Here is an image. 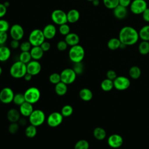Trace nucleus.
Masks as SVG:
<instances>
[{
	"instance_id": "6e6d98bb",
	"label": "nucleus",
	"mask_w": 149,
	"mask_h": 149,
	"mask_svg": "<svg viewBox=\"0 0 149 149\" xmlns=\"http://www.w3.org/2000/svg\"><path fill=\"white\" fill-rule=\"evenodd\" d=\"M91 2L93 5L95 6H97L100 5V0H93Z\"/></svg>"
},
{
	"instance_id": "4be33fe9",
	"label": "nucleus",
	"mask_w": 149,
	"mask_h": 149,
	"mask_svg": "<svg viewBox=\"0 0 149 149\" xmlns=\"http://www.w3.org/2000/svg\"><path fill=\"white\" fill-rule=\"evenodd\" d=\"M20 118V111L16 108H11L7 112V119L8 120L12 122H17Z\"/></svg>"
},
{
	"instance_id": "603ef678",
	"label": "nucleus",
	"mask_w": 149,
	"mask_h": 149,
	"mask_svg": "<svg viewBox=\"0 0 149 149\" xmlns=\"http://www.w3.org/2000/svg\"><path fill=\"white\" fill-rule=\"evenodd\" d=\"M132 0H119V5L124 7H128L130 6Z\"/></svg>"
},
{
	"instance_id": "9b49d317",
	"label": "nucleus",
	"mask_w": 149,
	"mask_h": 149,
	"mask_svg": "<svg viewBox=\"0 0 149 149\" xmlns=\"http://www.w3.org/2000/svg\"><path fill=\"white\" fill-rule=\"evenodd\" d=\"M9 35L12 39L18 41L21 40L24 34V31L23 27L19 24H14L10 26L9 29Z\"/></svg>"
},
{
	"instance_id": "a18cd8bd",
	"label": "nucleus",
	"mask_w": 149,
	"mask_h": 149,
	"mask_svg": "<svg viewBox=\"0 0 149 149\" xmlns=\"http://www.w3.org/2000/svg\"><path fill=\"white\" fill-rule=\"evenodd\" d=\"M8 38L7 32H0V46L4 45Z\"/></svg>"
},
{
	"instance_id": "a878e982",
	"label": "nucleus",
	"mask_w": 149,
	"mask_h": 149,
	"mask_svg": "<svg viewBox=\"0 0 149 149\" xmlns=\"http://www.w3.org/2000/svg\"><path fill=\"white\" fill-rule=\"evenodd\" d=\"M138 32L139 38L142 41H149V24L143 26Z\"/></svg>"
},
{
	"instance_id": "c9c22d12",
	"label": "nucleus",
	"mask_w": 149,
	"mask_h": 149,
	"mask_svg": "<svg viewBox=\"0 0 149 149\" xmlns=\"http://www.w3.org/2000/svg\"><path fill=\"white\" fill-rule=\"evenodd\" d=\"M104 5L109 9H113L119 5V0H102Z\"/></svg>"
},
{
	"instance_id": "cd10ccee",
	"label": "nucleus",
	"mask_w": 149,
	"mask_h": 149,
	"mask_svg": "<svg viewBox=\"0 0 149 149\" xmlns=\"http://www.w3.org/2000/svg\"><path fill=\"white\" fill-rule=\"evenodd\" d=\"M121 42L118 38L113 37L110 38L107 42V47L111 50H116L120 48Z\"/></svg>"
},
{
	"instance_id": "39448f33",
	"label": "nucleus",
	"mask_w": 149,
	"mask_h": 149,
	"mask_svg": "<svg viewBox=\"0 0 149 149\" xmlns=\"http://www.w3.org/2000/svg\"><path fill=\"white\" fill-rule=\"evenodd\" d=\"M29 120L32 125L36 127L41 126L45 120V113L41 109H34L31 114L29 116Z\"/></svg>"
},
{
	"instance_id": "864d4df0",
	"label": "nucleus",
	"mask_w": 149,
	"mask_h": 149,
	"mask_svg": "<svg viewBox=\"0 0 149 149\" xmlns=\"http://www.w3.org/2000/svg\"><path fill=\"white\" fill-rule=\"evenodd\" d=\"M32 77H33V76H32L31 74H30L27 73L24 75V76L23 77V78H24V79L26 81H30V80H31Z\"/></svg>"
},
{
	"instance_id": "5701e85b",
	"label": "nucleus",
	"mask_w": 149,
	"mask_h": 149,
	"mask_svg": "<svg viewBox=\"0 0 149 149\" xmlns=\"http://www.w3.org/2000/svg\"><path fill=\"white\" fill-rule=\"evenodd\" d=\"M11 55L10 48L5 45L0 46V62H6Z\"/></svg>"
},
{
	"instance_id": "7ed1b4c3",
	"label": "nucleus",
	"mask_w": 149,
	"mask_h": 149,
	"mask_svg": "<svg viewBox=\"0 0 149 149\" xmlns=\"http://www.w3.org/2000/svg\"><path fill=\"white\" fill-rule=\"evenodd\" d=\"M10 76L15 79H20L24 76L27 73L26 64L17 61L14 62L9 69Z\"/></svg>"
},
{
	"instance_id": "ea45409f",
	"label": "nucleus",
	"mask_w": 149,
	"mask_h": 149,
	"mask_svg": "<svg viewBox=\"0 0 149 149\" xmlns=\"http://www.w3.org/2000/svg\"><path fill=\"white\" fill-rule=\"evenodd\" d=\"M49 80L52 84H56L57 83L61 81L60 74L58 73H53L51 74L49 76Z\"/></svg>"
},
{
	"instance_id": "4c0bfd02",
	"label": "nucleus",
	"mask_w": 149,
	"mask_h": 149,
	"mask_svg": "<svg viewBox=\"0 0 149 149\" xmlns=\"http://www.w3.org/2000/svg\"><path fill=\"white\" fill-rule=\"evenodd\" d=\"M59 32L62 36H66L69 33H70V28L69 25L67 23L61 24L59 26Z\"/></svg>"
},
{
	"instance_id": "a211bd4d",
	"label": "nucleus",
	"mask_w": 149,
	"mask_h": 149,
	"mask_svg": "<svg viewBox=\"0 0 149 149\" xmlns=\"http://www.w3.org/2000/svg\"><path fill=\"white\" fill-rule=\"evenodd\" d=\"M34 111L33 104L25 101L19 106V111L20 114L24 117H29Z\"/></svg>"
},
{
	"instance_id": "2f4dec72",
	"label": "nucleus",
	"mask_w": 149,
	"mask_h": 149,
	"mask_svg": "<svg viewBox=\"0 0 149 149\" xmlns=\"http://www.w3.org/2000/svg\"><path fill=\"white\" fill-rule=\"evenodd\" d=\"M36 127V126L30 124V125L28 126L25 129V135L28 138L34 137L37 133V130Z\"/></svg>"
},
{
	"instance_id": "f257e3e1",
	"label": "nucleus",
	"mask_w": 149,
	"mask_h": 149,
	"mask_svg": "<svg viewBox=\"0 0 149 149\" xmlns=\"http://www.w3.org/2000/svg\"><path fill=\"white\" fill-rule=\"evenodd\" d=\"M118 38L121 43L126 46L133 45L137 42L139 39V32L135 28L126 26L121 28L119 32Z\"/></svg>"
},
{
	"instance_id": "09e8293b",
	"label": "nucleus",
	"mask_w": 149,
	"mask_h": 149,
	"mask_svg": "<svg viewBox=\"0 0 149 149\" xmlns=\"http://www.w3.org/2000/svg\"><path fill=\"white\" fill-rule=\"evenodd\" d=\"M142 19L146 22L149 23V8H147L141 14Z\"/></svg>"
},
{
	"instance_id": "5fc2aeb1",
	"label": "nucleus",
	"mask_w": 149,
	"mask_h": 149,
	"mask_svg": "<svg viewBox=\"0 0 149 149\" xmlns=\"http://www.w3.org/2000/svg\"><path fill=\"white\" fill-rule=\"evenodd\" d=\"M18 122L20 123V125L22 126H25L27 123V121L24 118H20Z\"/></svg>"
},
{
	"instance_id": "49530a36",
	"label": "nucleus",
	"mask_w": 149,
	"mask_h": 149,
	"mask_svg": "<svg viewBox=\"0 0 149 149\" xmlns=\"http://www.w3.org/2000/svg\"><path fill=\"white\" fill-rule=\"evenodd\" d=\"M106 76H107V78H108V79H109L110 80H112L113 81L118 76L115 70H108L107 72Z\"/></svg>"
},
{
	"instance_id": "f704fd0d",
	"label": "nucleus",
	"mask_w": 149,
	"mask_h": 149,
	"mask_svg": "<svg viewBox=\"0 0 149 149\" xmlns=\"http://www.w3.org/2000/svg\"><path fill=\"white\" fill-rule=\"evenodd\" d=\"M89 146V143L86 140L81 139L76 143L74 149H88Z\"/></svg>"
},
{
	"instance_id": "423d86ee",
	"label": "nucleus",
	"mask_w": 149,
	"mask_h": 149,
	"mask_svg": "<svg viewBox=\"0 0 149 149\" xmlns=\"http://www.w3.org/2000/svg\"><path fill=\"white\" fill-rule=\"evenodd\" d=\"M24 95L26 101L33 104L40 100L41 93L38 88L36 87H31L26 90Z\"/></svg>"
},
{
	"instance_id": "c756f323",
	"label": "nucleus",
	"mask_w": 149,
	"mask_h": 149,
	"mask_svg": "<svg viewBox=\"0 0 149 149\" xmlns=\"http://www.w3.org/2000/svg\"><path fill=\"white\" fill-rule=\"evenodd\" d=\"M101 88L104 91H109L114 87L113 81L108 78L103 80L101 83Z\"/></svg>"
},
{
	"instance_id": "79ce46f5",
	"label": "nucleus",
	"mask_w": 149,
	"mask_h": 149,
	"mask_svg": "<svg viewBox=\"0 0 149 149\" xmlns=\"http://www.w3.org/2000/svg\"><path fill=\"white\" fill-rule=\"evenodd\" d=\"M33 46L30 44V42L29 41H23L20 44V49L22 52H25V51H30L31 47Z\"/></svg>"
},
{
	"instance_id": "bb28decb",
	"label": "nucleus",
	"mask_w": 149,
	"mask_h": 149,
	"mask_svg": "<svg viewBox=\"0 0 149 149\" xmlns=\"http://www.w3.org/2000/svg\"><path fill=\"white\" fill-rule=\"evenodd\" d=\"M93 136L98 140H104L107 136L105 130L101 127H97L93 130Z\"/></svg>"
},
{
	"instance_id": "6ab92c4d",
	"label": "nucleus",
	"mask_w": 149,
	"mask_h": 149,
	"mask_svg": "<svg viewBox=\"0 0 149 149\" xmlns=\"http://www.w3.org/2000/svg\"><path fill=\"white\" fill-rule=\"evenodd\" d=\"M64 40L69 46L72 47L79 44L80 42V37L76 33L70 32L65 36Z\"/></svg>"
},
{
	"instance_id": "a19ab883",
	"label": "nucleus",
	"mask_w": 149,
	"mask_h": 149,
	"mask_svg": "<svg viewBox=\"0 0 149 149\" xmlns=\"http://www.w3.org/2000/svg\"><path fill=\"white\" fill-rule=\"evenodd\" d=\"M73 69L76 73V74H81L83 73L84 71V65L82 63V62H78V63H74Z\"/></svg>"
},
{
	"instance_id": "37998d69",
	"label": "nucleus",
	"mask_w": 149,
	"mask_h": 149,
	"mask_svg": "<svg viewBox=\"0 0 149 149\" xmlns=\"http://www.w3.org/2000/svg\"><path fill=\"white\" fill-rule=\"evenodd\" d=\"M19 129V125L17 122L11 123L8 127V131L10 134H15Z\"/></svg>"
},
{
	"instance_id": "0eeeda50",
	"label": "nucleus",
	"mask_w": 149,
	"mask_h": 149,
	"mask_svg": "<svg viewBox=\"0 0 149 149\" xmlns=\"http://www.w3.org/2000/svg\"><path fill=\"white\" fill-rule=\"evenodd\" d=\"M148 8L146 0H132L129 6L131 12L136 15H141Z\"/></svg>"
},
{
	"instance_id": "1a4fd4ad",
	"label": "nucleus",
	"mask_w": 149,
	"mask_h": 149,
	"mask_svg": "<svg viewBox=\"0 0 149 149\" xmlns=\"http://www.w3.org/2000/svg\"><path fill=\"white\" fill-rule=\"evenodd\" d=\"M61 81L66 84H70L73 83L76 79L77 74L73 68H66L60 73Z\"/></svg>"
},
{
	"instance_id": "9d476101",
	"label": "nucleus",
	"mask_w": 149,
	"mask_h": 149,
	"mask_svg": "<svg viewBox=\"0 0 149 149\" xmlns=\"http://www.w3.org/2000/svg\"><path fill=\"white\" fill-rule=\"evenodd\" d=\"M63 116L61 112H53L49 115L47 119V123L51 127H55L60 125L63 121Z\"/></svg>"
},
{
	"instance_id": "58836bf2",
	"label": "nucleus",
	"mask_w": 149,
	"mask_h": 149,
	"mask_svg": "<svg viewBox=\"0 0 149 149\" xmlns=\"http://www.w3.org/2000/svg\"><path fill=\"white\" fill-rule=\"evenodd\" d=\"M10 27V24L6 20L0 19V32H7Z\"/></svg>"
},
{
	"instance_id": "bf43d9fd",
	"label": "nucleus",
	"mask_w": 149,
	"mask_h": 149,
	"mask_svg": "<svg viewBox=\"0 0 149 149\" xmlns=\"http://www.w3.org/2000/svg\"><path fill=\"white\" fill-rule=\"evenodd\" d=\"M87 1H90V2H92L93 0H87Z\"/></svg>"
},
{
	"instance_id": "72a5a7b5",
	"label": "nucleus",
	"mask_w": 149,
	"mask_h": 149,
	"mask_svg": "<svg viewBox=\"0 0 149 149\" xmlns=\"http://www.w3.org/2000/svg\"><path fill=\"white\" fill-rule=\"evenodd\" d=\"M73 112V107L70 105H65L61 109V114L63 117H68L72 115Z\"/></svg>"
},
{
	"instance_id": "c03bdc74",
	"label": "nucleus",
	"mask_w": 149,
	"mask_h": 149,
	"mask_svg": "<svg viewBox=\"0 0 149 149\" xmlns=\"http://www.w3.org/2000/svg\"><path fill=\"white\" fill-rule=\"evenodd\" d=\"M69 45L65 40H60L56 44V48L60 51H64L66 50Z\"/></svg>"
},
{
	"instance_id": "7c9ffc66",
	"label": "nucleus",
	"mask_w": 149,
	"mask_h": 149,
	"mask_svg": "<svg viewBox=\"0 0 149 149\" xmlns=\"http://www.w3.org/2000/svg\"><path fill=\"white\" fill-rule=\"evenodd\" d=\"M141 74V71L140 68L137 66H132L129 70V74L130 77L133 79H139Z\"/></svg>"
},
{
	"instance_id": "e433bc0d",
	"label": "nucleus",
	"mask_w": 149,
	"mask_h": 149,
	"mask_svg": "<svg viewBox=\"0 0 149 149\" xmlns=\"http://www.w3.org/2000/svg\"><path fill=\"white\" fill-rule=\"evenodd\" d=\"M25 101L26 100H25L24 94L17 93L15 94L13 100V102H14V104H15L18 106H20L22 104H23Z\"/></svg>"
},
{
	"instance_id": "ddd939ff",
	"label": "nucleus",
	"mask_w": 149,
	"mask_h": 149,
	"mask_svg": "<svg viewBox=\"0 0 149 149\" xmlns=\"http://www.w3.org/2000/svg\"><path fill=\"white\" fill-rule=\"evenodd\" d=\"M15 94L10 87H4L0 91V101L3 104L13 102Z\"/></svg>"
},
{
	"instance_id": "13d9d810",
	"label": "nucleus",
	"mask_w": 149,
	"mask_h": 149,
	"mask_svg": "<svg viewBox=\"0 0 149 149\" xmlns=\"http://www.w3.org/2000/svg\"><path fill=\"white\" fill-rule=\"evenodd\" d=\"M2 68L0 66V76L2 74Z\"/></svg>"
},
{
	"instance_id": "473e14b6",
	"label": "nucleus",
	"mask_w": 149,
	"mask_h": 149,
	"mask_svg": "<svg viewBox=\"0 0 149 149\" xmlns=\"http://www.w3.org/2000/svg\"><path fill=\"white\" fill-rule=\"evenodd\" d=\"M32 59L31 54L30 51H25V52H21L19 56V61H21L22 62L27 64L29 62H30Z\"/></svg>"
},
{
	"instance_id": "2eb2a0df",
	"label": "nucleus",
	"mask_w": 149,
	"mask_h": 149,
	"mask_svg": "<svg viewBox=\"0 0 149 149\" xmlns=\"http://www.w3.org/2000/svg\"><path fill=\"white\" fill-rule=\"evenodd\" d=\"M27 73L31 74L32 76H36L40 73L41 70V65L40 63L36 60H31L27 64Z\"/></svg>"
},
{
	"instance_id": "20e7f679",
	"label": "nucleus",
	"mask_w": 149,
	"mask_h": 149,
	"mask_svg": "<svg viewBox=\"0 0 149 149\" xmlns=\"http://www.w3.org/2000/svg\"><path fill=\"white\" fill-rule=\"evenodd\" d=\"M28 41L33 47L40 46L41 44L45 41L42 30L38 29L33 30L29 34Z\"/></svg>"
},
{
	"instance_id": "f03ea898",
	"label": "nucleus",
	"mask_w": 149,
	"mask_h": 149,
	"mask_svg": "<svg viewBox=\"0 0 149 149\" xmlns=\"http://www.w3.org/2000/svg\"><path fill=\"white\" fill-rule=\"evenodd\" d=\"M68 55L69 59L74 63L81 62L84 58L85 51L81 45L77 44L70 47L69 50Z\"/></svg>"
},
{
	"instance_id": "f3484780",
	"label": "nucleus",
	"mask_w": 149,
	"mask_h": 149,
	"mask_svg": "<svg viewBox=\"0 0 149 149\" xmlns=\"http://www.w3.org/2000/svg\"><path fill=\"white\" fill-rule=\"evenodd\" d=\"M127 13L128 12L127 8L119 5L113 9V16L116 19L119 20L124 19L125 17H126Z\"/></svg>"
},
{
	"instance_id": "c85d7f7f",
	"label": "nucleus",
	"mask_w": 149,
	"mask_h": 149,
	"mask_svg": "<svg viewBox=\"0 0 149 149\" xmlns=\"http://www.w3.org/2000/svg\"><path fill=\"white\" fill-rule=\"evenodd\" d=\"M138 51L143 55H147L149 53V41L141 40L138 45Z\"/></svg>"
},
{
	"instance_id": "6e6552de",
	"label": "nucleus",
	"mask_w": 149,
	"mask_h": 149,
	"mask_svg": "<svg viewBox=\"0 0 149 149\" xmlns=\"http://www.w3.org/2000/svg\"><path fill=\"white\" fill-rule=\"evenodd\" d=\"M52 22L57 25H61L68 23L66 13L62 9H55L51 15Z\"/></svg>"
},
{
	"instance_id": "aec40b11",
	"label": "nucleus",
	"mask_w": 149,
	"mask_h": 149,
	"mask_svg": "<svg viewBox=\"0 0 149 149\" xmlns=\"http://www.w3.org/2000/svg\"><path fill=\"white\" fill-rule=\"evenodd\" d=\"M67 20L68 22L70 23H74L77 22L80 19V12L76 9H72L69 10L67 13Z\"/></svg>"
},
{
	"instance_id": "dca6fc26",
	"label": "nucleus",
	"mask_w": 149,
	"mask_h": 149,
	"mask_svg": "<svg viewBox=\"0 0 149 149\" xmlns=\"http://www.w3.org/2000/svg\"><path fill=\"white\" fill-rule=\"evenodd\" d=\"M42 30L44 36L47 40L53 39L56 34V28L53 24H48L45 25Z\"/></svg>"
},
{
	"instance_id": "4d7b16f0",
	"label": "nucleus",
	"mask_w": 149,
	"mask_h": 149,
	"mask_svg": "<svg viewBox=\"0 0 149 149\" xmlns=\"http://www.w3.org/2000/svg\"><path fill=\"white\" fill-rule=\"evenodd\" d=\"M3 3V5H4L7 8L10 6V3H9V2H8V1H5V2H4Z\"/></svg>"
},
{
	"instance_id": "393cba45",
	"label": "nucleus",
	"mask_w": 149,
	"mask_h": 149,
	"mask_svg": "<svg viewBox=\"0 0 149 149\" xmlns=\"http://www.w3.org/2000/svg\"><path fill=\"white\" fill-rule=\"evenodd\" d=\"M55 91L56 94L59 96H63L65 95L68 91V86L67 84L60 81L59 83L55 84Z\"/></svg>"
},
{
	"instance_id": "412c9836",
	"label": "nucleus",
	"mask_w": 149,
	"mask_h": 149,
	"mask_svg": "<svg viewBox=\"0 0 149 149\" xmlns=\"http://www.w3.org/2000/svg\"><path fill=\"white\" fill-rule=\"evenodd\" d=\"M32 59L38 61L41 59L43 55L44 52L41 49L40 46H34L32 47L30 51Z\"/></svg>"
},
{
	"instance_id": "4468645a",
	"label": "nucleus",
	"mask_w": 149,
	"mask_h": 149,
	"mask_svg": "<svg viewBox=\"0 0 149 149\" xmlns=\"http://www.w3.org/2000/svg\"><path fill=\"white\" fill-rule=\"evenodd\" d=\"M108 144L113 148H118L120 147L123 143L122 137L118 134H112L110 135L107 140Z\"/></svg>"
},
{
	"instance_id": "b1692460",
	"label": "nucleus",
	"mask_w": 149,
	"mask_h": 149,
	"mask_svg": "<svg viewBox=\"0 0 149 149\" xmlns=\"http://www.w3.org/2000/svg\"><path fill=\"white\" fill-rule=\"evenodd\" d=\"M79 97L84 101H90L93 97V94L91 90L87 88H83L79 91Z\"/></svg>"
},
{
	"instance_id": "f8f14e48",
	"label": "nucleus",
	"mask_w": 149,
	"mask_h": 149,
	"mask_svg": "<svg viewBox=\"0 0 149 149\" xmlns=\"http://www.w3.org/2000/svg\"><path fill=\"white\" fill-rule=\"evenodd\" d=\"M113 81L114 88L118 90H126L130 86V81L129 78L123 76H117Z\"/></svg>"
},
{
	"instance_id": "3c124183",
	"label": "nucleus",
	"mask_w": 149,
	"mask_h": 149,
	"mask_svg": "<svg viewBox=\"0 0 149 149\" xmlns=\"http://www.w3.org/2000/svg\"><path fill=\"white\" fill-rule=\"evenodd\" d=\"M20 42L19 41L16 40H13L12 39L10 42V47L12 48V49H17L18 48H19L20 47Z\"/></svg>"
},
{
	"instance_id": "8fccbe9b",
	"label": "nucleus",
	"mask_w": 149,
	"mask_h": 149,
	"mask_svg": "<svg viewBox=\"0 0 149 149\" xmlns=\"http://www.w3.org/2000/svg\"><path fill=\"white\" fill-rule=\"evenodd\" d=\"M7 12V8L3 3H0V19L2 18Z\"/></svg>"
},
{
	"instance_id": "de8ad7c7",
	"label": "nucleus",
	"mask_w": 149,
	"mask_h": 149,
	"mask_svg": "<svg viewBox=\"0 0 149 149\" xmlns=\"http://www.w3.org/2000/svg\"><path fill=\"white\" fill-rule=\"evenodd\" d=\"M40 47L43 50L44 52L48 51L51 48V44L48 41H44L40 45Z\"/></svg>"
}]
</instances>
